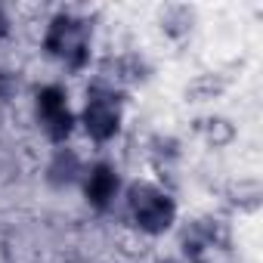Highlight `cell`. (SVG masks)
<instances>
[{
	"mask_svg": "<svg viewBox=\"0 0 263 263\" xmlns=\"http://www.w3.org/2000/svg\"><path fill=\"white\" fill-rule=\"evenodd\" d=\"M50 50L56 56H62L65 62L78 65L84 59V47H87V37H84V28L81 22H71V19H56L53 28H50V37H47Z\"/></svg>",
	"mask_w": 263,
	"mask_h": 263,
	"instance_id": "2",
	"label": "cell"
},
{
	"mask_svg": "<svg viewBox=\"0 0 263 263\" xmlns=\"http://www.w3.org/2000/svg\"><path fill=\"white\" fill-rule=\"evenodd\" d=\"M37 111H41V121H44L47 134L53 140H62L68 130H71V115H68V105H65V93L59 87H47L41 93Z\"/></svg>",
	"mask_w": 263,
	"mask_h": 263,
	"instance_id": "3",
	"label": "cell"
},
{
	"mask_svg": "<svg viewBox=\"0 0 263 263\" xmlns=\"http://www.w3.org/2000/svg\"><path fill=\"white\" fill-rule=\"evenodd\" d=\"M115 192H118V177H115V171L105 167V164H99V167L90 174V180H87V195H90V201L102 208V204H108V201L115 198Z\"/></svg>",
	"mask_w": 263,
	"mask_h": 263,
	"instance_id": "5",
	"label": "cell"
},
{
	"mask_svg": "<svg viewBox=\"0 0 263 263\" xmlns=\"http://www.w3.org/2000/svg\"><path fill=\"white\" fill-rule=\"evenodd\" d=\"M130 204H134V217L143 229L149 232H161L171 226L174 220V204L164 192L152 189V186H140L134 189V195H130Z\"/></svg>",
	"mask_w": 263,
	"mask_h": 263,
	"instance_id": "1",
	"label": "cell"
},
{
	"mask_svg": "<svg viewBox=\"0 0 263 263\" xmlns=\"http://www.w3.org/2000/svg\"><path fill=\"white\" fill-rule=\"evenodd\" d=\"M87 130L96 140H105L118 130V105L111 96H93L87 102Z\"/></svg>",
	"mask_w": 263,
	"mask_h": 263,
	"instance_id": "4",
	"label": "cell"
}]
</instances>
